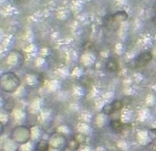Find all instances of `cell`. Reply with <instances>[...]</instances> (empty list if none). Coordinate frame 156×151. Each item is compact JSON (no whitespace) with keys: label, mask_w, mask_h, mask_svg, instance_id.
Instances as JSON below:
<instances>
[{"label":"cell","mask_w":156,"mask_h":151,"mask_svg":"<svg viewBox=\"0 0 156 151\" xmlns=\"http://www.w3.org/2000/svg\"><path fill=\"white\" fill-rule=\"evenodd\" d=\"M152 59H153V56L150 52H144L134 59L133 65L136 68H142L146 66L147 64H149L152 61Z\"/></svg>","instance_id":"cell-1"},{"label":"cell","mask_w":156,"mask_h":151,"mask_svg":"<svg viewBox=\"0 0 156 151\" xmlns=\"http://www.w3.org/2000/svg\"><path fill=\"white\" fill-rule=\"evenodd\" d=\"M112 105H113V107H114V109H115V111H117V110H120L121 107H122V105H123V103H121V101H118V100H115V101H113V102L112 103Z\"/></svg>","instance_id":"cell-5"},{"label":"cell","mask_w":156,"mask_h":151,"mask_svg":"<svg viewBox=\"0 0 156 151\" xmlns=\"http://www.w3.org/2000/svg\"><path fill=\"white\" fill-rule=\"evenodd\" d=\"M154 144H156V139L154 140Z\"/></svg>","instance_id":"cell-6"},{"label":"cell","mask_w":156,"mask_h":151,"mask_svg":"<svg viewBox=\"0 0 156 151\" xmlns=\"http://www.w3.org/2000/svg\"><path fill=\"white\" fill-rule=\"evenodd\" d=\"M111 127H112V128L114 131H116V132H120V131H121L122 129H124V125H123L120 121H117V120L112 121V122L111 123Z\"/></svg>","instance_id":"cell-3"},{"label":"cell","mask_w":156,"mask_h":151,"mask_svg":"<svg viewBox=\"0 0 156 151\" xmlns=\"http://www.w3.org/2000/svg\"><path fill=\"white\" fill-rule=\"evenodd\" d=\"M102 112L106 115H112L113 112H115V109H114L112 104H108L102 108Z\"/></svg>","instance_id":"cell-4"},{"label":"cell","mask_w":156,"mask_h":151,"mask_svg":"<svg viewBox=\"0 0 156 151\" xmlns=\"http://www.w3.org/2000/svg\"><path fill=\"white\" fill-rule=\"evenodd\" d=\"M106 69L108 71L114 72L119 70V61L115 58H110L106 63Z\"/></svg>","instance_id":"cell-2"}]
</instances>
